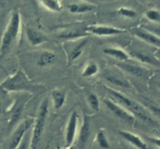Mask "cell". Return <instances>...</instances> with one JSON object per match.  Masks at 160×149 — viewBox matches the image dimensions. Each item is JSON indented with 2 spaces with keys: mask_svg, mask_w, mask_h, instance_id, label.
<instances>
[{
  "mask_svg": "<svg viewBox=\"0 0 160 149\" xmlns=\"http://www.w3.org/2000/svg\"><path fill=\"white\" fill-rule=\"evenodd\" d=\"M106 90L112 95V98H114V101L117 102L120 105H121L127 110L129 111L134 117H138L141 120H142V121H144L145 123H148L149 125H152V126L157 125L156 120H153L150 117L149 114L147 112V111L139 103H138L137 102L128 98L126 95L122 94L121 92H118V91L115 90L113 88L106 87Z\"/></svg>",
  "mask_w": 160,
  "mask_h": 149,
  "instance_id": "cell-1",
  "label": "cell"
},
{
  "mask_svg": "<svg viewBox=\"0 0 160 149\" xmlns=\"http://www.w3.org/2000/svg\"><path fill=\"white\" fill-rule=\"evenodd\" d=\"M20 30V15L18 12L12 14L6 29L2 37L0 45V56L9 50L12 44L17 40Z\"/></svg>",
  "mask_w": 160,
  "mask_h": 149,
  "instance_id": "cell-2",
  "label": "cell"
},
{
  "mask_svg": "<svg viewBox=\"0 0 160 149\" xmlns=\"http://www.w3.org/2000/svg\"><path fill=\"white\" fill-rule=\"evenodd\" d=\"M48 113V101L45 98L42 102L38 109V114L34 122L32 134H31V142H30V149H37L38 144L42 138L44 129H45V122Z\"/></svg>",
  "mask_w": 160,
  "mask_h": 149,
  "instance_id": "cell-3",
  "label": "cell"
},
{
  "mask_svg": "<svg viewBox=\"0 0 160 149\" xmlns=\"http://www.w3.org/2000/svg\"><path fill=\"white\" fill-rule=\"evenodd\" d=\"M0 88L7 92L32 91L35 88V85H34L28 79L25 73L20 70L3 81L0 84Z\"/></svg>",
  "mask_w": 160,
  "mask_h": 149,
  "instance_id": "cell-4",
  "label": "cell"
},
{
  "mask_svg": "<svg viewBox=\"0 0 160 149\" xmlns=\"http://www.w3.org/2000/svg\"><path fill=\"white\" fill-rule=\"evenodd\" d=\"M104 103L107 109L113 114L115 117H118L121 120L127 123L132 124L135 121V117L128 110H127L124 107L117 103L114 100L110 98H106L104 100Z\"/></svg>",
  "mask_w": 160,
  "mask_h": 149,
  "instance_id": "cell-5",
  "label": "cell"
},
{
  "mask_svg": "<svg viewBox=\"0 0 160 149\" xmlns=\"http://www.w3.org/2000/svg\"><path fill=\"white\" fill-rule=\"evenodd\" d=\"M34 120L32 119H27L19 125L18 127L16 129L12 135L11 136L7 149H16L17 148V146L21 142L23 136L29 131L32 124H34Z\"/></svg>",
  "mask_w": 160,
  "mask_h": 149,
  "instance_id": "cell-6",
  "label": "cell"
},
{
  "mask_svg": "<svg viewBox=\"0 0 160 149\" xmlns=\"http://www.w3.org/2000/svg\"><path fill=\"white\" fill-rule=\"evenodd\" d=\"M84 30L88 34H92L99 37L117 35L127 32L126 30L124 29L111 26H104V25H90L84 28Z\"/></svg>",
  "mask_w": 160,
  "mask_h": 149,
  "instance_id": "cell-7",
  "label": "cell"
},
{
  "mask_svg": "<svg viewBox=\"0 0 160 149\" xmlns=\"http://www.w3.org/2000/svg\"><path fill=\"white\" fill-rule=\"evenodd\" d=\"M78 114L76 111H73L69 118L67 128H66L65 142L67 148L73 145L75 137H76L77 130H78Z\"/></svg>",
  "mask_w": 160,
  "mask_h": 149,
  "instance_id": "cell-8",
  "label": "cell"
},
{
  "mask_svg": "<svg viewBox=\"0 0 160 149\" xmlns=\"http://www.w3.org/2000/svg\"><path fill=\"white\" fill-rule=\"evenodd\" d=\"M133 34L143 42L160 48V37L153 33L144 29H134Z\"/></svg>",
  "mask_w": 160,
  "mask_h": 149,
  "instance_id": "cell-9",
  "label": "cell"
},
{
  "mask_svg": "<svg viewBox=\"0 0 160 149\" xmlns=\"http://www.w3.org/2000/svg\"><path fill=\"white\" fill-rule=\"evenodd\" d=\"M119 134L122 138L138 149H148L146 143L137 134L125 131H120Z\"/></svg>",
  "mask_w": 160,
  "mask_h": 149,
  "instance_id": "cell-10",
  "label": "cell"
},
{
  "mask_svg": "<svg viewBox=\"0 0 160 149\" xmlns=\"http://www.w3.org/2000/svg\"><path fill=\"white\" fill-rule=\"evenodd\" d=\"M89 136H90V120L87 116L84 115L83 118L82 126L80 131L79 137H78V145H79L80 149H84L85 148Z\"/></svg>",
  "mask_w": 160,
  "mask_h": 149,
  "instance_id": "cell-11",
  "label": "cell"
},
{
  "mask_svg": "<svg viewBox=\"0 0 160 149\" xmlns=\"http://www.w3.org/2000/svg\"><path fill=\"white\" fill-rule=\"evenodd\" d=\"M26 36L28 42L32 46H38L48 41L42 33L34 28H28L26 30Z\"/></svg>",
  "mask_w": 160,
  "mask_h": 149,
  "instance_id": "cell-12",
  "label": "cell"
},
{
  "mask_svg": "<svg viewBox=\"0 0 160 149\" xmlns=\"http://www.w3.org/2000/svg\"><path fill=\"white\" fill-rule=\"evenodd\" d=\"M131 56L132 57L135 58L137 60L143 62V63L149 64L152 66H158L160 65V61L155 56L151 54H148L147 52L141 51H132L131 52Z\"/></svg>",
  "mask_w": 160,
  "mask_h": 149,
  "instance_id": "cell-13",
  "label": "cell"
},
{
  "mask_svg": "<svg viewBox=\"0 0 160 149\" xmlns=\"http://www.w3.org/2000/svg\"><path fill=\"white\" fill-rule=\"evenodd\" d=\"M56 59V54L49 50L43 51L38 59L37 64L40 67H45L54 63Z\"/></svg>",
  "mask_w": 160,
  "mask_h": 149,
  "instance_id": "cell-14",
  "label": "cell"
},
{
  "mask_svg": "<svg viewBox=\"0 0 160 149\" xmlns=\"http://www.w3.org/2000/svg\"><path fill=\"white\" fill-rule=\"evenodd\" d=\"M103 52L107 56H111L120 62H127L129 59V55L124 51L119 48H106L103 50Z\"/></svg>",
  "mask_w": 160,
  "mask_h": 149,
  "instance_id": "cell-15",
  "label": "cell"
},
{
  "mask_svg": "<svg viewBox=\"0 0 160 149\" xmlns=\"http://www.w3.org/2000/svg\"><path fill=\"white\" fill-rule=\"evenodd\" d=\"M88 35V33L85 30L79 29H71L64 31L63 32L59 34V37L65 40H75V39L81 38V37H86Z\"/></svg>",
  "mask_w": 160,
  "mask_h": 149,
  "instance_id": "cell-16",
  "label": "cell"
},
{
  "mask_svg": "<svg viewBox=\"0 0 160 149\" xmlns=\"http://www.w3.org/2000/svg\"><path fill=\"white\" fill-rule=\"evenodd\" d=\"M120 68H121L123 71L127 72V73H130V74L133 75L134 77H141L145 74V71L142 67L136 66L134 64L128 63V62H122L120 63L117 64Z\"/></svg>",
  "mask_w": 160,
  "mask_h": 149,
  "instance_id": "cell-17",
  "label": "cell"
},
{
  "mask_svg": "<svg viewBox=\"0 0 160 149\" xmlns=\"http://www.w3.org/2000/svg\"><path fill=\"white\" fill-rule=\"evenodd\" d=\"M52 100L53 106L56 110H59L64 106L67 98V94L62 90L56 89L52 92Z\"/></svg>",
  "mask_w": 160,
  "mask_h": 149,
  "instance_id": "cell-18",
  "label": "cell"
},
{
  "mask_svg": "<svg viewBox=\"0 0 160 149\" xmlns=\"http://www.w3.org/2000/svg\"><path fill=\"white\" fill-rule=\"evenodd\" d=\"M95 6L92 4H88V3H80V4H70L69 6V11L71 13L73 14H79L84 13L92 11Z\"/></svg>",
  "mask_w": 160,
  "mask_h": 149,
  "instance_id": "cell-19",
  "label": "cell"
},
{
  "mask_svg": "<svg viewBox=\"0 0 160 149\" xmlns=\"http://www.w3.org/2000/svg\"><path fill=\"white\" fill-rule=\"evenodd\" d=\"M105 78H106V81H109V83L112 84L113 85L126 87V88L131 87V84L126 79L120 77L119 76H116V75L111 74V73H107V74L105 75Z\"/></svg>",
  "mask_w": 160,
  "mask_h": 149,
  "instance_id": "cell-20",
  "label": "cell"
},
{
  "mask_svg": "<svg viewBox=\"0 0 160 149\" xmlns=\"http://www.w3.org/2000/svg\"><path fill=\"white\" fill-rule=\"evenodd\" d=\"M86 44H87V39H84L82 42L78 43V45L73 48V49L70 52V55H69V58H68L69 62H73V61L76 60L77 59H78V58L81 56V54H82L83 52V50H84V48L85 47Z\"/></svg>",
  "mask_w": 160,
  "mask_h": 149,
  "instance_id": "cell-21",
  "label": "cell"
},
{
  "mask_svg": "<svg viewBox=\"0 0 160 149\" xmlns=\"http://www.w3.org/2000/svg\"><path fill=\"white\" fill-rule=\"evenodd\" d=\"M41 2L47 9L52 12H60L62 9V5L59 0H41Z\"/></svg>",
  "mask_w": 160,
  "mask_h": 149,
  "instance_id": "cell-22",
  "label": "cell"
},
{
  "mask_svg": "<svg viewBox=\"0 0 160 149\" xmlns=\"http://www.w3.org/2000/svg\"><path fill=\"white\" fill-rule=\"evenodd\" d=\"M98 71H99L98 66L95 62H90L84 68L81 76L83 77H91L96 75L98 73Z\"/></svg>",
  "mask_w": 160,
  "mask_h": 149,
  "instance_id": "cell-23",
  "label": "cell"
},
{
  "mask_svg": "<svg viewBox=\"0 0 160 149\" xmlns=\"http://www.w3.org/2000/svg\"><path fill=\"white\" fill-rule=\"evenodd\" d=\"M96 142L98 143V145H99L100 148L103 149H109L110 148L109 141H108L106 134H105V133L102 131H100L97 133Z\"/></svg>",
  "mask_w": 160,
  "mask_h": 149,
  "instance_id": "cell-24",
  "label": "cell"
},
{
  "mask_svg": "<svg viewBox=\"0 0 160 149\" xmlns=\"http://www.w3.org/2000/svg\"><path fill=\"white\" fill-rule=\"evenodd\" d=\"M88 102L90 106L91 109L95 112H98L100 109V103L99 99L98 96L94 93H90L88 95Z\"/></svg>",
  "mask_w": 160,
  "mask_h": 149,
  "instance_id": "cell-25",
  "label": "cell"
},
{
  "mask_svg": "<svg viewBox=\"0 0 160 149\" xmlns=\"http://www.w3.org/2000/svg\"><path fill=\"white\" fill-rule=\"evenodd\" d=\"M117 13L121 17H127V18H134L137 16V12H135V10L126 7L120 8L117 10Z\"/></svg>",
  "mask_w": 160,
  "mask_h": 149,
  "instance_id": "cell-26",
  "label": "cell"
},
{
  "mask_svg": "<svg viewBox=\"0 0 160 149\" xmlns=\"http://www.w3.org/2000/svg\"><path fill=\"white\" fill-rule=\"evenodd\" d=\"M147 18L153 22H160V12L156 9H149L145 13Z\"/></svg>",
  "mask_w": 160,
  "mask_h": 149,
  "instance_id": "cell-27",
  "label": "cell"
},
{
  "mask_svg": "<svg viewBox=\"0 0 160 149\" xmlns=\"http://www.w3.org/2000/svg\"><path fill=\"white\" fill-rule=\"evenodd\" d=\"M29 148H30V137L28 131V132L25 134V135L23 136V139H22L20 145L17 146V148L16 149H28Z\"/></svg>",
  "mask_w": 160,
  "mask_h": 149,
  "instance_id": "cell-28",
  "label": "cell"
},
{
  "mask_svg": "<svg viewBox=\"0 0 160 149\" xmlns=\"http://www.w3.org/2000/svg\"><path fill=\"white\" fill-rule=\"evenodd\" d=\"M148 140L152 144H153V145H156V147L160 148V137H148Z\"/></svg>",
  "mask_w": 160,
  "mask_h": 149,
  "instance_id": "cell-29",
  "label": "cell"
},
{
  "mask_svg": "<svg viewBox=\"0 0 160 149\" xmlns=\"http://www.w3.org/2000/svg\"><path fill=\"white\" fill-rule=\"evenodd\" d=\"M148 30V31L153 33L158 37H160V26L159 27H146Z\"/></svg>",
  "mask_w": 160,
  "mask_h": 149,
  "instance_id": "cell-30",
  "label": "cell"
},
{
  "mask_svg": "<svg viewBox=\"0 0 160 149\" xmlns=\"http://www.w3.org/2000/svg\"><path fill=\"white\" fill-rule=\"evenodd\" d=\"M150 109L152 110V112L156 116V117H159L160 118V108L157 107V106H150Z\"/></svg>",
  "mask_w": 160,
  "mask_h": 149,
  "instance_id": "cell-31",
  "label": "cell"
},
{
  "mask_svg": "<svg viewBox=\"0 0 160 149\" xmlns=\"http://www.w3.org/2000/svg\"><path fill=\"white\" fill-rule=\"evenodd\" d=\"M156 55H157V56H159L160 57V48H157V49H156Z\"/></svg>",
  "mask_w": 160,
  "mask_h": 149,
  "instance_id": "cell-32",
  "label": "cell"
},
{
  "mask_svg": "<svg viewBox=\"0 0 160 149\" xmlns=\"http://www.w3.org/2000/svg\"><path fill=\"white\" fill-rule=\"evenodd\" d=\"M67 149H77V148H76V146H75V145H71V146H70V147H67Z\"/></svg>",
  "mask_w": 160,
  "mask_h": 149,
  "instance_id": "cell-33",
  "label": "cell"
},
{
  "mask_svg": "<svg viewBox=\"0 0 160 149\" xmlns=\"http://www.w3.org/2000/svg\"><path fill=\"white\" fill-rule=\"evenodd\" d=\"M159 87H160V84H159Z\"/></svg>",
  "mask_w": 160,
  "mask_h": 149,
  "instance_id": "cell-34",
  "label": "cell"
}]
</instances>
